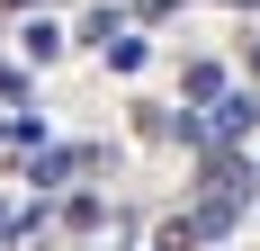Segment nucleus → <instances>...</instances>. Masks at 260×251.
<instances>
[{
	"mask_svg": "<svg viewBox=\"0 0 260 251\" xmlns=\"http://www.w3.org/2000/svg\"><path fill=\"white\" fill-rule=\"evenodd\" d=\"M144 63H153V45H144V36H135V27H126V36L108 45V72H144Z\"/></svg>",
	"mask_w": 260,
	"mask_h": 251,
	"instance_id": "3",
	"label": "nucleus"
},
{
	"mask_svg": "<svg viewBox=\"0 0 260 251\" xmlns=\"http://www.w3.org/2000/svg\"><path fill=\"white\" fill-rule=\"evenodd\" d=\"M0 135H9V144H18V152H36V144H45V117H27V108H18V117L0 125Z\"/></svg>",
	"mask_w": 260,
	"mask_h": 251,
	"instance_id": "5",
	"label": "nucleus"
},
{
	"mask_svg": "<svg viewBox=\"0 0 260 251\" xmlns=\"http://www.w3.org/2000/svg\"><path fill=\"white\" fill-rule=\"evenodd\" d=\"M234 9H260V0H234Z\"/></svg>",
	"mask_w": 260,
	"mask_h": 251,
	"instance_id": "11",
	"label": "nucleus"
},
{
	"mask_svg": "<svg viewBox=\"0 0 260 251\" xmlns=\"http://www.w3.org/2000/svg\"><path fill=\"white\" fill-rule=\"evenodd\" d=\"M171 9H188V0H144V18H171Z\"/></svg>",
	"mask_w": 260,
	"mask_h": 251,
	"instance_id": "8",
	"label": "nucleus"
},
{
	"mask_svg": "<svg viewBox=\"0 0 260 251\" xmlns=\"http://www.w3.org/2000/svg\"><path fill=\"white\" fill-rule=\"evenodd\" d=\"M198 242H207V225H198V215H171V225H161V242H153V251H198Z\"/></svg>",
	"mask_w": 260,
	"mask_h": 251,
	"instance_id": "4",
	"label": "nucleus"
},
{
	"mask_svg": "<svg viewBox=\"0 0 260 251\" xmlns=\"http://www.w3.org/2000/svg\"><path fill=\"white\" fill-rule=\"evenodd\" d=\"M0 242H9V206H0Z\"/></svg>",
	"mask_w": 260,
	"mask_h": 251,
	"instance_id": "10",
	"label": "nucleus"
},
{
	"mask_svg": "<svg viewBox=\"0 0 260 251\" xmlns=\"http://www.w3.org/2000/svg\"><path fill=\"white\" fill-rule=\"evenodd\" d=\"M63 225H72V233H99V198H90V189H81V198H63Z\"/></svg>",
	"mask_w": 260,
	"mask_h": 251,
	"instance_id": "6",
	"label": "nucleus"
},
{
	"mask_svg": "<svg viewBox=\"0 0 260 251\" xmlns=\"http://www.w3.org/2000/svg\"><path fill=\"white\" fill-rule=\"evenodd\" d=\"M54 54H72V36H63L54 18H27L18 27V63H54Z\"/></svg>",
	"mask_w": 260,
	"mask_h": 251,
	"instance_id": "1",
	"label": "nucleus"
},
{
	"mask_svg": "<svg viewBox=\"0 0 260 251\" xmlns=\"http://www.w3.org/2000/svg\"><path fill=\"white\" fill-rule=\"evenodd\" d=\"M27 99V72H18V63H0V108H18Z\"/></svg>",
	"mask_w": 260,
	"mask_h": 251,
	"instance_id": "7",
	"label": "nucleus"
},
{
	"mask_svg": "<svg viewBox=\"0 0 260 251\" xmlns=\"http://www.w3.org/2000/svg\"><path fill=\"white\" fill-rule=\"evenodd\" d=\"M260 125V99L251 90H224V99H215V135H251Z\"/></svg>",
	"mask_w": 260,
	"mask_h": 251,
	"instance_id": "2",
	"label": "nucleus"
},
{
	"mask_svg": "<svg viewBox=\"0 0 260 251\" xmlns=\"http://www.w3.org/2000/svg\"><path fill=\"white\" fill-rule=\"evenodd\" d=\"M0 9H18V18H36V9H54V0H0Z\"/></svg>",
	"mask_w": 260,
	"mask_h": 251,
	"instance_id": "9",
	"label": "nucleus"
}]
</instances>
